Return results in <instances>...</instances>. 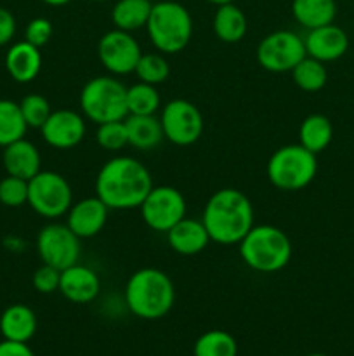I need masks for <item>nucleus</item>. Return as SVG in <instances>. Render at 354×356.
<instances>
[{"label": "nucleus", "instance_id": "1", "mask_svg": "<svg viewBox=\"0 0 354 356\" xmlns=\"http://www.w3.org/2000/svg\"><path fill=\"white\" fill-rule=\"evenodd\" d=\"M96 197L110 211H132L141 207L146 195L151 191V172L134 156H113L106 160L96 177Z\"/></svg>", "mask_w": 354, "mask_h": 356}, {"label": "nucleus", "instance_id": "11", "mask_svg": "<svg viewBox=\"0 0 354 356\" xmlns=\"http://www.w3.org/2000/svg\"><path fill=\"white\" fill-rule=\"evenodd\" d=\"M160 122L167 141L176 146L194 145L205 129L200 108L187 99H172L163 106Z\"/></svg>", "mask_w": 354, "mask_h": 356}, {"label": "nucleus", "instance_id": "18", "mask_svg": "<svg viewBox=\"0 0 354 356\" xmlns=\"http://www.w3.org/2000/svg\"><path fill=\"white\" fill-rule=\"evenodd\" d=\"M165 235L170 249L180 256H196L203 252L210 243V236L205 229V225L201 219L194 218L180 219Z\"/></svg>", "mask_w": 354, "mask_h": 356}, {"label": "nucleus", "instance_id": "34", "mask_svg": "<svg viewBox=\"0 0 354 356\" xmlns=\"http://www.w3.org/2000/svg\"><path fill=\"white\" fill-rule=\"evenodd\" d=\"M0 204L12 209L28 204V181L7 174L0 181Z\"/></svg>", "mask_w": 354, "mask_h": 356}, {"label": "nucleus", "instance_id": "6", "mask_svg": "<svg viewBox=\"0 0 354 356\" xmlns=\"http://www.w3.org/2000/svg\"><path fill=\"white\" fill-rule=\"evenodd\" d=\"M80 111L96 125L124 120L127 110V87L113 75L90 79L80 90Z\"/></svg>", "mask_w": 354, "mask_h": 356}, {"label": "nucleus", "instance_id": "22", "mask_svg": "<svg viewBox=\"0 0 354 356\" xmlns=\"http://www.w3.org/2000/svg\"><path fill=\"white\" fill-rule=\"evenodd\" d=\"M125 125H127L128 146L139 152L155 149L165 139L162 122L156 115H127Z\"/></svg>", "mask_w": 354, "mask_h": 356}, {"label": "nucleus", "instance_id": "33", "mask_svg": "<svg viewBox=\"0 0 354 356\" xmlns=\"http://www.w3.org/2000/svg\"><path fill=\"white\" fill-rule=\"evenodd\" d=\"M96 141L106 152H118V149L128 146L127 125L124 120L106 122V124L97 125Z\"/></svg>", "mask_w": 354, "mask_h": 356}, {"label": "nucleus", "instance_id": "30", "mask_svg": "<svg viewBox=\"0 0 354 356\" xmlns=\"http://www.w3.org/2000/svg\"><path fill=\"white\" fill-rule=\"evenodd\" d=\"M160 92L156 86L137 82L127 87V110L128 115H156L160 110Z\"/></svg>", "mask_w": 354, "mask_h": 356}, {"label": "nucleus", "instance_id": "9", "mask_svg": "<svg viewBox=\"0 0 354 356\" xmlns=\"http://www.w3.org/2000/svg\"><path fill=\"white\" fill-rule=\"evenodd\" d=\"M307 56L304 37L292 30H276L257 45L255 58L260 68L271 73L292 72Z\"/></svg>", "mask_w": 354, "mask_h": 356}, {"label": "nucleus", "instance_id": "10", "mask_svg": "<svg viewBox=\"0 0 354 356\" xmlns=\"http://www.w3.org/2000/svg\"><path fill=\"white\" fill-rule=\"evenodd\" d=\"M186 198L174 186H153L142 200L139 212L149 229L167 233L186 218Z\"/></svg>", "mask_w": 354, "mask_h": 356}, {"label": "nucleus", "instance_id": "21", "mask_svg": "<svg viewBox=\"0 0 354 356\" xmlns=\"http://www.w3.org/2000/svg\"><path fill=\"white\" fill-rule=\"evenodd\" d=\"M37 315L26 305H10L0 315V334L3 339L28 343L37 332Z\"/></svg>", "mask_w": 354, "mask_h": 356}, {"label": "nucleus", "instance_id": "25", "mask_svg": "<svg viewBox=\"0 0 354 356\" xmlns=\"http://www.w3.org/2000/svg\"><path fill=\"white\" fill-rule=\"evenodd\" d=\"M151 7V0H117L111 7V23L128 33L142 30L148 24Z\"/></svg>", "mask_w": 354, "mask_h": 356}, {"label": "nucleus", "instance_id": "31", "mask_svg": "<svg viewBox=\"0 0 354 356\" xmlns=\"http://www.w3.org/2000/svg\"><path fill=\"white\" fill-rule=\"evenodd\" d=\"M134 73L139 82L160 86L169 79L170 66L165 54H162V52H142Z\"/></svg>", "mask_w": 354, "mask_h": 356}, {"label": "nucleus", "instance_id": "26", "mask_svg": "<svg viewBox=\"0 0 354 356\" xmlns=\"http://www.w3.org/2000/svg\"><path fill=\"white\" fill-rule=\"evenodd\" d=\"M333 139V125L328 117L321 113H312L302 120L298 127V145L311 153L325 152Z\"/></svg>", "mask_w": 354, "mask_h": 356}, {"label": "nucleus", "instance_id": "7", "mask_svg": "<svg viewBox=\"0 0 354 356\" xmlns=\"http://www.w3.org/2000/svg\"><path fill=\"white\" fill-rule=\"evenodd\" d=\"M266 174L278 190H304L318 174V159L302 145L281 146L267 160Z\"/></svg>", "mask_w": 354, "mask_h": 356}, {"label": "nucleus", "instance_id": "40", "mask_svg": "<svg viewBox=\"0 0 354 356\" xmlns=\"http://www.w3.org/2000/svg\"><path fill=\"white\" fill-rule=\"evenodd\" d=\"M208 3H212V6H224V3H233L235 2V0H207Z\"/></svg>", "mask_w": 354, "mask_h": 356}, {"label": "nucleus", "instance_id": "29", "mask_svg": "<svg viewBox=\"0 0 354 356\" xmlns=\"http://www.w3.org/2000/svg\"><path fill=\"white\" fill-rule=\"evenodd\" d=\"M194 356H236L238 343L226 330H208L201 334L193 346Z\"/></svg>", "mask_w": 354, "mask_h": 356}, {"label": "nucleus", "instance_id": "39", "mask_svg": "<svg viewBox=\"0 0 354 356\" xmlns=\"http://www.w3.org/2000/svg\"><path fill=\"white\" fill-rule=\"evenodd\" d=\"M45 6H51V7H62V6H68L71 0H42Z\"/></svg>", "mask_w": 354, "mask_h": 356}, {"label": "nucleus", "instance_id": "5", "mask_svg": "<svg viewBox=\"0 0 354 356\" xmlns=\"http://www.w3.org/2000/svg\"><path fill=\"white\" fill-rule=\"evenodd\" d=\"M146 31L156 51L162 54H177L191 42L193 17L183 3L160 0L153 3Z\"/></svg>", "mask_w": 354, "mask_h": 356}, {"label": "nucleus", "instance_id": "12", "mask_svg": "<svg viewBox=\"0 0 354 356\" xmlns=\"http://www.w3.org/2000/svg\"><path fill=\"white\" fill-rule=\"evenodd\" d=\"M37 254L44 264L66 270L78 263L82 247L80 238L61 222H49L37 235Z\"/></svg>", "mask_w": 354, "mask_h": 356}, {"label": "nucleus", "instance_id": "42", "mask_svg": "<svg viewBox=\"0 0 354 356\" xmlns=\"http://www.w3.org/2000/svg\"><path fill=\"white\" fill-rule=\"evenodd\" d=\"M307 356H328V355H323V353H311V355H307Z\"/></svg>", "mask_w": 354, "mask_h": 356}, {"label": "nucleus", "instance_id": "38", "mask_svg": "<svg viewBox=\"0 0 354 356\" xmlns=\"http://www.w3.org/2000/svg\"><path fill=\"white\" fill-rule=\"evenodd\" d=\"M0 356H35L28 343H16V341L3 339L0 343Z\"/></svg>", "mask_w": 354, "mask_h": 356}, {"label": "nucleus", "instance_id": "36", "mask_svg": "<svg viewBox=\"0 0 354 356\" xmlns=\"http://www.w3.org/2000/svg\"><path fill=\"white\" fill-rule=\"evenodd\" d=\"M52 33H54V28L47 17H33L24 28V40L40 49L45 44H49Z\"/></svg>", "mask_w": 354, "mask_h": 356}, {"label": "nucleus", "instance_id": "17", "mask_svg": "<svg viewBox=\"0 0 354 356\" xmlns=\"http://www.w3.org/2000/svg\"><path fill=\"white\" fill-rule=\"evenodd\" d=\"M304 45L309 58H314L321 63H332L346 54L349 49V37L342 28L332 23L307 30Z\"/></svg>", "mask_w": 354, "mask_h": 356}, {"label": "nucleus", "instance_id": "4", "mask_svg": "<svg viewBox=\"0 0 354 356\" xmlns=\"http://www.w3.org/2000/svg\"><path fill=\"white\" fill-rule=\"evenodd\" d=\"M238 249L243 263L264 275L281 271L292 259L290 238L283 229L273 225H253L238 243Z\"/></svg>", "mask_w": 354, "mask_h": 356}, {"label": "nucleus", "instance_id": "15", "mask_svg": "<svg viewBox=\"0 0 354 356\" xmlns=\"http://www.w3.org/2000/svg\"><path fill=\"white\" fill-rule=\"evenodd\" d=\"M110 209L104 205L99 197H87L73 202L66 212V226L78 236L80 240L92 238L99 235L106 226Z\"/></svg>", "mask_w": 354, "mask_h": 356}, {"label": "nucleus", "instance_id": "19", "mask_svg": "<svg viewBox=\"0 0 354 356\" xmlns=\"http://www.w3.org/2000/svg\"><path fill=\"white\" fill-rule=\"evenodd\" d=\"M3 169L9 176L30 181L42 170V156L37 146L28 139H17L3 148Z\"/></svg>", "mask_w": 354, "mask_h": 356}, {"label": "nucleus", "instance_id": "37", "mask_svg": "<svg viewBox=\"0 0 354 356\" xmlns=\"http://www.w3.org/2000/svg\"><path fill=\"white\" fill-rule=\"evenodd\" d=\"M16 30L17 24L14 14L6 7H0V47L12 42Z\"/></svg>", "mask_w": 354, "mask_h": 356}, {"label": "nucleus", "instance_id": "8", "mask_svg": "<svg viewBox=\"0 0 354 356\" xmlns=\"http://www.w3.org/2000/svg\"><path fill=\"white\" fill-rule=\"evenodd\" d=\"M73 204V191L65 176L54 170H40L28 181V205L45 219L66 216Z\"/></svg>", "mask_w": 354, "mask_h": 356}, {"label": "nucleus", "instance_id": "20", "mask_svg": "<svg viewBox=\"0 0 354 356\" xmlns=\"http://www.w3.org/2000/svg\"><path fill=\"white\" fill-rule=\"evenodd\" d=\"M3 65L10 79L16 80L17 83L33 82L42 70L40 49L26 40L16 42L6 52Z\"/></svg>", "mask_w": 354, "mask_h": 356}, {"label": "nucleus", "instance_id": "28", "mask_svg": "<svg viewBox=\"0 0 354 356\" xmlns=\"http://www.w3.org/2000/svg\"><path fill=\"white\" fill-rule=\"evenodd\" d=\"M290 73L295 86L304 92H318L328 82V72H326L325 63L309 58V56H305Z\"/></svg>", "mask_w": 354, "mask_h": 356}, {"label": "nucleus", "instance_id": "13", "mask_svg": "<svg viewBox=\"0 0 354 356\" xmlns=\"http://www.w3.org/2000/svg\"><path fill=\"white\" fill-rule=\"evenodd\" d=\"M142 51L134 35L124 30L106 31L97 44V58L110 75L124 76L134 73Z\"/></svg>", "mask_w": 354, "mask_h": 356}, {"label": "nucleus", "instance_id": "24", "mask_svg": "<svg viewBox=\"0 0 354 356\" xmlns=\"http://www.w3.org/2000/svg\"><path fill=\"white\" fill-rule=\"evenodd\" d=\"M292 16L305 30L332 24L337 16L335 0H292Z\"/></svg>", "mask_w": 354, "mask_h": 356}, {"label": "nucleus", "instance_id": "35", "mask_svg": "<svg viewBox=\"0 0 354 356\" xmlns=\"http://www.w3.org/2000/svg\"><path fill=\"white\" fill-rule=\"evenodd\" d=\"M59 282H61V270L51 266V264L42 263L31 277V285L40 294H52L59 291Z\"/></svg>", "mask_w": 354, "mask_h": 356}, {"label": "nucleus", "instance_id": "3", "mask_svg": "<svg viewBox=\"0 0 354 356\" xmlns=\"http://www.w3.org/2000/svg\"><path fill=\"white\" fill-rule=\"evenodd\" d=\"M128 312L141 320H160L167 316L176 302V287L165 271L141 268L128 277L124 292Z\"/></svg>", "mask_w": 354, "mask_h": 356}, {"label": "nucleus", "instance_id": "41", "mask_svg": "<svg viewBox=\"0 0 354 356\" xmlns=\"http://www.w3.org/2000/svg\"><path fill=\"white\" fill-rule=\"evenodd\" d=\"M90 2H96V3H103V2H110V0H90Z\"/></svg>", "mask_w": 354, "mask_h": 356}, {"label": "nucleus", "instance_id": "2", "mask_svg": "<svg viewBox=\"0 0 354 356\" xmlns=\"http://www.w3.org/2000/svg\"><path fill=\"white\" fill-rule=\"evenodd\" d=\"M253 219L252 202L236 188H222L212 193L201 216L210 242L219 245H238L252 229Z\"/></svg>", "mask_w": 354, "mask_h": 356}, {"label": "nucleus", "instance_id": "14", "mask_svg": "<svg viewBox=\"0 0 354 356\" xmlns=\"http://www.w3.org/2000/svg\"><path fill=\"white\" fill-rule=\"evenodd\" d=\"M42 138L51 148L71 149L83 141L87 132L85 117L75 110H52L40 127Z\"/></svg>", "mask_w": 354, "mask_h": 356}, {"label": "nucleus", "instance_id": "27", "mask_svg": "<svg viewBox=\"0 0 354 356\" xmlns=\"http://www.w3.org/2000/svg\"><path fill=\"white\" fill-rule=\"evenodd\" d=\"M28 125L21 113L19 103L10 99H0V146L6 148L10 143L23 139Z\"/></svg>", "mask_w": 354, "mask_h": 356}, {"label": "nucleus", "instance_id": "32", "mask_svg": "<svg viewBox=\"0 0 354 356\" xmlns=\"http://www.w3.org/2000/svg\"><path fill=\"white\" fill-rule=\"evenodd\" d=\"M19 108L26 125L33 129H40L52 113L51 103H49L47 97L37 92L24 96L21 99Z\"/></svg>", "mask_w": 354, "mask_h": 356}, {"label": "nucleus", "instance_id": "23", "mask_svg": "<svg viewBox=\"0 0 354 356\" xmlns=\"http://www.w3.org/2000/svg\"><path fill=\"white\" fill-rule=\"evenodd\" d=\"M212 30L215 37L224 44H238L248 31V19L235 2L224 3V6H217L214 19H212Z\"/></svg>", "mask_w": 354, "mask_h": 356}, {"label": "nucleus", "instance_id": "16", "mask_svg": "<svg viewBox=\"0 0 354 356\" xmlns=\"http://www.w3.org/2000/svg\"><path fill=\"white\" fill-rule=\"evenodd\" d=\"M59 292L73 305H89L101 292L99 275L85 264H73L61 271Z\"/></svg>", "mask_w": 354, "mask_h": 356}]
</instances>
